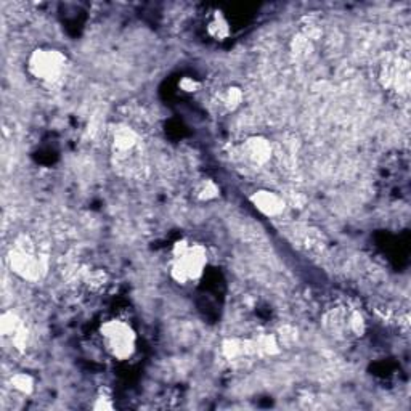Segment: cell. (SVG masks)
<instances>
[{
	"label": "cell",
	"instance_id": "cell-1",
	"mask_svg": "<svg viewBox=\"0 0 411 411\" xmlns=\"http://www.w3.org/2000/svg\"><path fill=\"white\" fill-rule=\"evenodd\" d=\"M171 256L169 275L178 286L198 283L204 277L206 268L209 266V253L206 246L187 238L174 243Z\"/></svg>",
	"mask_w": 411,
	"mask_h": 411
},
{
	"label": "cell",
	"instance_id": "cell-2",
	"mask_svg": "<svg viewBox=\"0 0 411 411\" xmlns=\"http://www.w3.org/2000/svg\"><path fill=\"white\" fill-rule=\"evenodd\" d=\"M7 263L12 273L27 283H37L44 277L45 261L37 251L30 235H20L7 254Z\"/></svg>",
	"mask_w": 411,
	"mask_h": 411
},
{
	"label": "cell",
	"instance_id": "cell-3",
	"mask_svg": "<svg viewBox=\"0 0 411 411\" xmlns=\"http://www.w3.org/2000/svg\"><path fill=\"white\" fill-rule=\"evenodd\" d=\"M68 68V56L54 47H37L27 56L26 69L36 82L42 86H55Z\"/></svg>",
	"mask_w": 411,
	"mask_h": 411
},
{
	"label": "cell",
	"instance_id": "cell-4",
	"mask_svg": "<svg viewBox=\"0 0 411 411\" xmlns=\"http://www.w3.org/2000/svg\"><path fill=\"white\" fill-rule=\"evenodd\" d=\"M100 338L108 355L117 362H127L135 355L139 336L134 326L124 320L111 318L100 326Z\"/></svg>",
	"mask_w": 411,
	"mask_h": 411
},
{
	"label": "cell",
	"instance_id": "cell-5",
	"mask_svg": "<svg viewBox=\"0 0 411 411\" xmlns=\"http://www.w3.org/2000/svg\"><path fill=\"white\" fill-rule=\"evenodd\" d=\"M410 64L405 58H389L381 66L379 82L386 91L397 95H408L410 92Z\"/></svg>",
	"mask_w": 411,
	"mask_h": 411
},
{
	"label": "cell",
	"instance_id": "cell-6",
	"mask_svg": "<svg viewBox=\"0 0 411 411\" xmlns=\"http://www.w3.org/2000/svg\"><path fill=\"white\" fill-rule=\"evenodd\" d=\"M241 154L254 167H266L273 159L275 148L273 143L263 135L248 137L241 143Z\"/></svg>",
	"mask_w": 411,
	"mask_h": 411
},
{
	"label": "cell",
	"instance_id": "cell-7",
	"mask_svg": "<svg viewBox=\"0 0 411 411\" xmlns=\"http://www.w3.org/2000/svg\"><path fill=\"white\" fill-rule=\"evenodd\" d=\"M249 202L259 214L267 217V219H277V217L283 215V212L287 207L286 198H283V195L273 190H267V188H261V190L251 193Z\"/></svg>",
	"mask_w": 411,
	"mask_h": 411
},
{
	"label": "cell",
	"instance_id": "cell-8",
	"mask_svg": "<svg viewBox=\"0 0 411 411\" xmlns=\"http://www.w3.org/2000/svg\"><path fill=\"white\" fill-rule=\"evenodd\" d=\"M141 137L129 124H116L110 130V146L117 158H127L139 148Z\"/></svg>",
	"mask_w": 411,
	"mask_h": 411
},
{
	"label": "cell",
	"instance_id": "cell-9",
	"mask_svg": "<svg viewBox=\"0 0 411 411\" xmlns=\"http://www.w3.org/2000/svg\"><path fill=\"white\" fill-rule=\"evenodd\" d=\"M222 355L226 360L236 362L241 358L257 357V347L254 338H228L222 342Z\"/></svg>",
	"mask_w": 411,
	"mask_h": 411
},
{
	"label": "cell",
	"instance_id": "cell-10",
	"mask_svg": "<svg viewBox=\"0 0 411 411\" xmlns=\"http://www.w3.org/2000/svg\"><path fill=\"white\" fill-rule=\"evenodd\" d=\"M323 325L333 336H349V309L336 307L325 315Z\"/></svg>",
	"mask_w": 411,
	"mask_h": 411
},
{
	"label": "cell",
	"instance_id": "cell-11",
	"mask_svg": "<svg viewBox=\"0 0 411 411\" xmlns=\"http://www.w3.org/2000/svg\"><path fill=\"white\" fill-rule=\"evenodd\" d=\"M23 328H26V323L23 321L18 312L13 309H7L2 312V315H0V334H2L3 339L10 341V339L16 336Z\"/></svg>",
	"mask_w": 411,
	"mask_h": 411
},
{
	"label": "cell",
	"instance_id": "cell-12",
	"mask_svg": "<svg viewBox=\"0 0 411 411\" xmlns=\"http://www.w3.org/2000/svg\"><path fill=\"white\" fill-rule=\"evenodd\" d=\"M206 31L209 37H212L214 40H226L231 36V26L230 21L226 20L224 13L217 12L209 18V21H207L206 25Z\"/></svg>",
	"mask_w": 411,
	"mask_h": 411
},
{
	"label": "cell",
	"instance_id": "cell-13",
	"mask_svg": "<svg viewBox=\"0 0 411 411\" xmlns=\"http://www.w3.org/2000/svg\"><path fill=\"white\" fill-rule=\"evenodd\" d=\"M256 341V347H257V357L259 358H266V357H277L280 355L283 347L280 341H278L277 334H259L257 338H254Z\"/></svg>",
	"mask_w": 411,
	"mask_h": 411
},
{
	"label": "cell",
	"instance_id": "cell-14",
	"mask_svg": "<svg viewBox=\"0 0 411 411\" xmlns=\"http://www.w3.org/2000/svg\"><path fill=\"white\" fill-rule=\"evenodd\" d=\"M244 102V92L243 89L238 86H228L224 89V92L220 93V105L225 111L233 113L243 105Z\"/></svg>",
	"mask_w": 411,
	"mask_h": 411
},
{
	"label": "cell",
	"instance_id": "cell-15",
	"mask_svg": "<svg viewBox=\"0 0 411 411\" xmlns=\"http://www.w3.org/2000/svg\"><path fill=\"white\" fill-rule=\"evenodd\" d=\"M220 196V187L219 183L212 178H204L195 187V198L201 202H211L215 201Z\"/></svg>",
	"mask_w": 411,
	"mask_h": 411
},
{
	"label": "cell",
	"instance_id": "cell-16",
	"mask_svg": "<svg viewBox=\"0 0 411 411\" xmlns=\"http://www.w3.org/2000/svg\"><path fill=\"white\" fill-rule=\"evenodd\" d=\"M10 387L21 395H31L36 389V379L30 373L18 371L10 376Z\"/></svg>",
	"mask_w": 411,
	"mask_h": 411
},
{
	"label": "cell",
	"instance_id": "cell-17",
	"mask_svg": "<svg viewBox=\"0 0 411 411\" xmlns=\"http://www.w3.org/2000/svg\"><path fill=\"white\" fill-rule=\"evenodd\" d=\"M291 51L296 58H309L314 54V39H310L305 32L296 34L291 40Z\"/></svg>",
	"mask_w": 411,
	"mask_h": 411
},
{
	"label": "cell",
	"instance_id": "cell-18",
	"mask_svg": "<svg viewBox=\"0 0 411 411\" xmlns=\"http://www.w3.org/2000/svg\"><path fill=\"white\" fill-rule=\"evenodd\" d=\"M277 338L278 341H280L281 347H291L292 344H296L297 339H299V329L292 325H283L280 326V329H278Z\"/></svg>",
	"mask_w": 411,
	"mask_h": 411
},
{
	"label": "cell",
	"instance_id": "cell-19",
	"mask_svg": "<svg viewBox=\"0 0 411 411\" xmlns=\"http://www.w3.org/2000/svg\"><path fill=\"white\" fill-rule=\"evenodd\" d=\"M92 408L97 411H105V410H115V401L110 395H106L105 392H100V394L97 395V399L93 400Z\"/></svg>",
	"mask_w": 411,
	"mask_h": 411
},
{
	"label": "cell",
	"instance_id": "cell-20",
	"mask_svg": "<svg viewBox=\"0 0 411 411\" xmlns=\"http://www.w3.org/2000/svg\"><path fill=\"white\" fill-rule=\"evenodd\" d=\"M178 89L185 93H196L201 89V82L195 78H190V75H185L178 80Z\"/></svg>",
	"mask_w": 411,
	"mask_h": 411
}]
</instances>
